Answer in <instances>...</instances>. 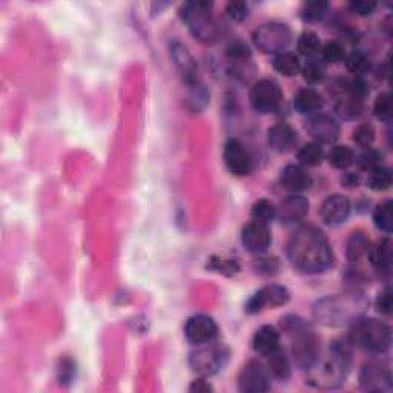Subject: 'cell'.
<instances>
[{
	"mask_svg": "<svg viewBox=\"0 0 393 393\" xmlns=\"http://www.w3.org/2000/svg\"><path fill=\"white\" fill-rule=\"evenodd\" d=\"M288 255L292 265L306 274L324 272L333 263L331 243L315 226H301L292 234Z\"/></svg>",
	"mask_w": 393,
	"mask_h": 393,
	"instance_id": "1",
	"label": "cell"
},
{
	"mask_svg": "<svg viewBox=\"0 0 393 393\" xmlns=\"http://www.w3.org/2000/svg\"><path fill=\"white\" fill-rule=\"evenodd\" d=\"M368 307V301L358 289L319 300L314 306V317L327 327H342L354 324Z\"/></svg>",
	"mask_w": 393,
	"mask_h": 393,
	"instance_id": "2",
	"label": "cell"
},
{
	"mask_svg": "<svg viewBox=\"0 0 393 393\" xmlns=\"http://www.w3.org/2000/svg\"><path fill=\"white\" fill-rule=\"evenodd\" d=\"M350 341L333 342L329 358L319 361L317 359L312 367L307 368L306 382L312 387L332 390L341 387L346 382L350 367Z\"/></svg>",
	"mask_w": 393,
	"mask_h": 393,
	"instance_id": "3",
	"label": "cell"
},
{
	"mask_svg": "<svg viewBox=\"0 0 393 393\" xmlns=\"http://www.w3.org/2000/svg\"><path fill=\"white\" fill-rule=\"evenodd\" d=\"M283 331L292 335V358L300 368L307 371L312 367L319 355L318 340L307 324L298 317H286L283 319Z\"/></svg>",
	"mask_w": 393,
	"mask_h": 393,
	"instance_id": "4",
	"label": "cell"
},
{
	"mask_svg": "<svg viewBox=\"0 0 393 393\" xmlns=\"http://www.w3.org/2000/svg\"><path fill=\"white\" fill-rule=\"evenodd\" d=\"M347 340L357 347L373 352V354H384L392 344V329L381 319L361 317L352 324Z\"/></svg>",
	"mask_w": 393,
	"mask_h": 393,
	"instance_id": "5",
	"label": "cell"
},
{
	"mask_svg": "<svg viewBox=\"0 0 393 393\" xmlns=\"http://www.w3.org/2000/svg\"><path fill=\"white\" fill-rule=\"evenodd\" d=\"M182 19L191 34L204 45L215 44L220 37L218 23L212 15V4L196 0L182 6Z\"/></svg>",
	"mask_w": 393,
	"mask_h": 393,
	"instance_id": "6",
	"label": "cell"
},
{
	"mask_svg": "<svg viewBox=\"0 0 393 393\" xmlns=\"http://www.w3.org/2000/svg\"><path fill=\"white\" fill-rule=\"evenodd\" d=\"M229 358V350L215 344L214 341L200 344L189 355V366L192 371L201 376H212L218 373L225 367Z\"/></svg>",
	"mask_w": 393,
	"mask_h": 393,
	"instance_id": "7",
	"label": "cell"
},
{
	"mask_svg": "<svg viewBox=\"0 0 393 393\" xmlns=\"http://www.w3.org/2000/svg\"><path fill=\"white\" fill-rule=\"evenodd\" d=\"M253 44L266 54H281L292 42V31L286 23L269 22L253 31Z\"/></svg>",
	"mask_w": 393,
	"mask_h": 393,
	"instance_id": "8",
	"label": "cell"
},
{
	"mask_svg": "<svg viewBox=\"0 0 393 393\" xmlns=\"http://www.w3.org/2000/svg\"><path fill=\"white\" fill-rule=\"evenodd\" d=\"M249 100L253 106V109L258 112H274L283 102V93L281 88L278 86L277 81L270 79L258 80L255 85L252 86L249 93Z\"/></svg>",
	"mask_w": 393,
	"mask_h": 393,
	"instance_id": "9",
	"label": "cell"
},
{
	"mask_svg": "<svg viewBox=\"0 0 393 393\" xmlns=\"http://www.w3.org/2000/svg\"><path fill=\"white\" fill-rule=\"evenodd\" d=\"M291 293L289 291L280 284H269L255 292L246 302V312L248 314H258L266 309H277L284 306L289 301Z\"/></svg>",
	"mask_w": 393,
	"mask_h": 393,
	"instance_id": "10",
	"label": "cell"
},
{
	"mask_svg": "<svg viewBox=\"0 0 393 393\" xmlns=\"http://www.w3.org/2000/svg\"><path fill=\"white\" fill-rule=\"evenodd\" d=\"M359 384L366 392H390L392 390V372L386 363L368 361L363 366L359 373Z\"/></svg>",
	"mask_w": 393,
	"mask_h": 393,
	"instance_id": "11",
	"label": "cell"
},
{
	"mask_svg": "<svg viewBox=\"0 0 393 393\" xmlns=\"http://www.w3.org/2000/svg\"><path fill=\"white\" fill-rule=\"evenodd\" d=\"M270 373L263 363L252 359L240 371L239 389L243 393H263L270 389Z\"/></svg>",
	"mask_w": 393,
	"mask_h": 393,
	"instance_id": "12",
	"label": "cell"
},
{
	"mask_svg": "<svg viewBox=\"0 0 393 393\" xmlns=\"http://www.w3.org/2000/svg\"><path fill=\"white\" fill-rule=\"evenodd\" d=\"M223 157L226 168L232 172L234 175L244 177L249 175L253 168V161L249 151L246 149L244 145L237 140V138H229L225 145Z\"/></svg>",
	"mask_w": 393,
	"mask_h": 393,
	"instance_id": "13",
	"label": "cell"
},
{
	"mask_svg": "<svg viewBox=\"0 0 393 393\" xmlns=\"http://www.w3.org/2000/svg\"><path fill=\"white\" fill-rule=\"evenodd\" d=\"M185 335L187 341L200 346V344H206L217 338L218 326L211 317L199 314L187 319L185 324Z\"/></svg>",
	"mask_w": 393,
	"mask_h": 393,
	"instance_id": "14",
	"label": "cell"
},
{
	"mask_svg": "<svg viewBox=\"0 0 393 393\" xmlns=\"http://www.w3.org/2000/svg\"><path fill=\"white\" fill-rule=\"evenodd\" d=\"M241 241L244 249L260 255V253L267 251L270 241H272V235H270L267 225L252 220L243 227Z\"/></svg>",
	"mask_w": 393,
	"mask_h": 393,
	"instance_id": "15",
	"label": "cell"
},
{
	"mask_svg": "<svg viewBox=\"0 0 393 393\" xmlns=\"http://www.w3.org/2000/svg\"><path fill=\"white\" fill-rule=\"evenodd\" d=\"M306 131L319 143H333L340 137V125L329 114H315L306 121Z\"/></svg>",
	"mask_w": 393,
	"mask_h": 393,
	"instance_id": "16",
	"label": "cell"
},
{
	"mask_svg": "<svg viewBox=\"0 0 393 393\" xmlns=\"http://www.w3.org/2000/svg\"><path fill=\"white\" fill-rule=\"evenodd\" d=\"M309 214V201L306 196L300 194H292L280 203L277 209V217L283 225L300 223Z\"/></svg>",
	"mask_w": 393,
	"mask_h": 393,
	"instance_id": "17",
	"label": "cell"
},
{
	"mask_svg": "<svg viewBox=\"0 0 393 393\" xmlns=\"http://www.w3.org/2000/svg\"><path fill=\"white\" fill-rule=\"evenodd\" d=\"M350 201L347 196L341 194L329 195L321 204V218L324 223L331 226H338L344 223L350 215Z\"/></svg>",
	"mask_w": 393,
	"mask_h": 393,
	"instance_id": "18",
	"label": "cell"
},
{
	"mask_svg": "<svg viewBox=\"0 0 393 393\" xmlns=\"http://www.w3.org/2000/svg\"><path fill=\"white\" fill-rule=\"evenodd\" d=\"M280 183L286 191L298 194L306 191L312 185V175L301 165H289L281 171Z\"/></svg>",
	"mask_w": 393,
	"mask_h": 393,
	"instance_id": "19",
	"label": "cell"
},
{
	"mask_svg": "<svg viewBox=\"0 0 393 393\" xmlns=\"http://www.w3.org/2000/svg\"><path fill=\"white\" fill-rule=\"evenodd\" d=\"M171 55H172V60L175 63V67L183 74L186 85L194 84V81L199 80V77H196V65L189 51L186 49V46H183L178 42H174L171 45Z\"/></svg>",
	"mask_w": 393,
	"mask_h": 393,
	"instance_id": "20",
	"label": "cell"
},
{
	"mask_svg": "<svg viewBox=\"0 0 393 393\" xmlns=\"http://www.w3.org/2000/svg\"><path fill=\"white\" fill-rule=\"evenodd\" d=\"M252 347L260 355H269L274 350L280 349V332L274 326H263L253 335Z\"/></svg>",
	"mask_w": 393,
	"mask_h": 393,
	"instance_id": "21",
	"label": "cell"
},
{
	"mask_svg": "<svg viewBox=\"0 0 393 393\" xmlns=\"http://www.w3.org/2000/svg\"><path fill=\"white\" fill-rule=\"evenodd\" d=\"M297 140V134L288 123H277L267 131V145L277 152H286Z\"/></svg>",
	"mask_w": 393,
	"mask_h": 393,
	"instance_id": "22",
	"label": "cell"
},
{
	"mask_svg": "<svg viewBox=\"0 0 393 393\" xmlns=\"http://www.w3.org/2000/svg\"><path fill=\"white\" fill-rule=\"evenodd\" d=\"M323 97L314 88H302L293 98V106L300 114H315L323 108Z\"/></svg>",
	"mask_w": 393,
	"mask_h": 393,
	"instance_id": "23",
	"label": "cell"
},
{
	"mask_svg": "<svg viewBox=\"0 0 393 393\" xmlns=\"http://www.w3.org/2000/svg\"><path fill=\"white\" fill-rule=\"evenodd\" d=\"M335 111L344 120H355L364 112V98L342 91L335 105Z\"/></svg>",
	"mask_w": 393,
	"mask_h": 393,
	"instance_id": "24",
	"label": "cell"
},
{
	"mask_svg": "<svg viewBox=\"0 0 393 393\" xmlns=\"http://www.w3.org/2000/svg\"><path fill=\"white\" fill-rule=\"evenodd\" d=\"M266 358H267L266 368L270 373V376H274V378L280 380V381H286L289 378L292 367H291L289 357L286 355V352L281 347L274 350L272 354L266 355Z\"/></svg>",
	"mask_w": 393,
	"mask_h": 393,
	"instance_id": "25",
	"label": "cell"
},
{
	"mask_svg": "<svg viewBox=\"0 0 393 393\" xmlns=\"http://www.w3.org/2000/svg\"><path fill=\"white\" fill-rule=\"evenodd\" d=\"M368 261L376 270H389L392 265V241L382 239L367 251Z\"/></svg>",
	"mask_w": 393,
	"mask_h": 393,
	"instance_id": "26",
	"label": "cell"
},
{
	"mask_svg": "<svg viewBox=\"0 0 393 393\" xmlns=\"http://www.w3.org/2000/svg\"><path fill=\"white\" fill-rule=\"evenodd\" d=\"M208 103H209V93L208 89L204 88V85L200 84V80L187 85V97H186L187 109H191L192 112H200L206 108Z\"/></svg>",
	"mask_w": 393,
	"mask_h": 393,
	"instance_id": "27",
	"label": "cell"
},
{
	"mask_svg": "<svg viewBox=\"0 0 393 393\" xmlns=\"http://www.w3.org/2000/svg\"><path fill=\"white\" fill-rule=\"evenodd\" d=\"M368 248H371V241H368L367 235L361 231H355V232H352L347 239L346 255H347L349 261L355 263V261H358L359 258L366 255Z\"/></svg>",
	"mask_w": 393,
	"mask_h": 393,
	"instance_id": "28",
	"label": "cell"
},
{
	"mask_svg": "<svg viewBox=\"0 0 393 393\" xmlns=\"http://www.w3.org/2000/svg\"><path fill=\"white\" fill-rule=\"evenodd\" d=\"M274 68L284 77H293L301 72V62L295 53L284 51L274 59Z\"/></svg>",
	"mask_w": 393,
	"mask_h": 393,
	"instance_id": "29",
	"label": "cell"
},
{
	"mask_svg": "<svg viewBox=\"0 0 393 393\" xmlns=\"http://www.w3.org/2000/svg\"><path fill=\"white\" fill-rule=\"evenodd\" d=\"M297 159L300 161L301 166L306 168H315L318 165H321L324 160V151L323 147L319 146V143H306L300 147V151L297 154Z\"/></svg>",
	"mask_w": 393,
	"mask_h": 393,
	"instance_id": "30",
	"label": "cell"
},
{
	"mask_svg": "<svg viewBox=\"0 0 393 393\" xmlns=\"http://www.w3.org/2000/svg\"><path fill=\"white\" fill-rule=\"evenodd\" d=\"M366 185L375 192L387 191L392 186V172L386 166H376L375 169L368 171V177L366 180Z\"/></svg>",
	"mask_w": 393,
	"mask_h": 393,
	"instance_id": "31",
	"label": "cell"
},
{
	"mask_svg": "<svg viewBox=\"0 0 393 393\" xmlns=\"http://www.w3.org/2000/svg\"><path fill=\"white\" fill-rule=\"evenodd\" d=\"M392 201L386 200L380 203L373 211V223L384 234H390L393 229V212Z\"/></svg>",
	"mask_w": 393,
	"mask_h": 393,
	"instance_id": "32",
	"label": "cell"
},
{
	"mask_svg": "<svg viewBox=\"0 0 393 393\" xmlns=\"http://www.w3.org/2000/svg\"><path fill=\"white\" fill-rule=\"evenodd\" d=\"M305 80L310 85L321 84L326 77V63L318 57H310L305 67H301Z\"/></svg>",
	"mask_w": 393,
	"mask_h": 393,
	"instance_id": "33",
	"label": "cell"
},
{
	"mask_svg": "<svg viewBox=\"0 0 393 393\" xmlns=\"http://www.w3.org/2000/svg\"><path fill=\"white\" fill-rule=\"evenodd\" d=\"M329 163L337 169H347L355 163V152L349 146H333L329 152Z\"/></svg>",
	"mask_w": 393,
	"mask_h": 393,
	"instance_id": "34",
	"label": "cell"
},
{
	"mask_svg": "<svg viewBox=\"0 0 393 393\" xmlns=\"http://www.w3.org/2000/svg\"><path fill=\"white\" fill-rule=\"evenodd\" d=\"M297 48L300 54L306 57H314L317 53H319V49H321V42H319V37L317 32L305 31L301 32L298 37Z\"/></svg>",
	"mask_w": 393,
	"mask_h": 393,
	"instance_id": "35",
	"label": "cell"
},
{
	"mask_svg": "<svg viewBox=\"0 0 393 393\" xmlns=\"http://www.w3.org/2000/svg\"><path fill=\"white\" fill-rule=\"evenodd\" d=\"M208 269L212 270V272H217L225 277H234L240 272V265L231 258L211 257L208 261Z\"/></svg>",
	"mask_w": 393,
	"mask_h": 393,
	"instance_id": "36",
	"label": "cell"
},
{
	"mask_svg": "<svg viewBox=\"0 0 393 393\" xmlns=\"http://www.w3.org/2000/svg\"><path fill=\"white\" fill-rule=\"evenodd\" d=\"M344 62H346V68L352 74H355L357 77L363 76L371 69V59L361 51H352L349 55H346Z\"/></svg>",
	"mask_w": 393,
	"mask_h": 393,
	"instance_id": "37",
	"label": "cell"
},
{
	"mask_svg": "<svg viewBox=\"0 0 393 393\" xmlns=\"http://www.w3.org/2000/svg\"><path fill=\"white\" fill-rule=\"evenodd\" d=\"M277 217V208L274 206L272 201H269L266 199L258 200L252 206V218L260 223H270Z\"/></svg>",
	"mask_w": 393,
	"mask_h": 393,
	"instance_id": "38",
	"label": "cell"
},
{
	"mask_svg": "<svg viewBox=\"0 0 393 393\" xmlns=\"http://www.w3.org/2000/svg\"><path fill=\"white\" fill-rule=\"evenodd\" d=\"M319 51H321V60L324 63H340L346 59V49L337 40L327 42Z\"/></svg>",
	"mask_w": 393,
	"mask_h": 393,
	"instance_id": "39",
	"label": "cell"
},
{
	"mask_svg": "<svg viewBox=\"0 0 393 393\" xmlns=\"http://www.w3.org/2000/svg\"><path fill=\"white\" fill-rule=\"evenodd\" d=\"M327 8H329V4L323 2V0H312V2H306L302 5V19L309 20V22H315L324 18V14L327 13Z\"/></svg>",
	"mask_w": 393,
	"mask_h": 393,
	"instance_id": "40",
	"label": "cell"
},
{
	"mask_svg": "<svg viewBox=\"0 0 393 393\" xmlns=\"http://www.w3.org/2000/svg\"><path fill=\"white\" fill-rule=\"evenodd\" d=\"M373 114L376 119L382 121H390L393 114V105H392V95L389 93H382L373 103Z\"/></svg>",
	"mask_w": 393,
	"mask_h": 393,
	"instance_id": "41",
	"label": "cell"
},
{
	"mask_svg": "<svg viewBox=\"0 0 393 393\" xmlns=\"http://www.w3.org/2000/svg\"><path fill=\"white\" fill-rule=\"evenodd\" d=\"M251 49L241 40H234L226 48V57L232 62H246L251 59Z\"/></svg>",
	"mask_w": 393,
	"mask_h": 393,
	"instance_id": "42",
	"label": "cell"
},
{
	"mask_svg": "<svg viewBox=\"0 0 393 393\" xmlns=\"http://www.w3.org/2000/svg\"><path fill=\"white\" fill-rule=\"evenodd\" d=\"M354 142L364 147H371L375 142V128L371 125V123H363V125L357 126V129L354 131Z\"/></svg>",
	"mask_w": 393,
	"mask_h": 393,
	"instance_id": "43",
	"label": "cell"
},
{
	"mask_svg": "<svg viewBox=\"0 0 393 393\" xmlns=\"http://www.w3.org/2000/svg\"><path fill=\"white\" fill-rule=\"evenodd\" d=\"M355 160L358 163V166L361 168L363 171H372L376 166L381 165L382 155L376 149H372V147H367L364 152H361V154L358 155V157H355Z\"/></svg>",
	"mask_w": 393,
	"mask_h": 393,
	"instance_id": "44",
	"label": "cell"
},
{
	"mask_svg": "<svg viewBox=\"0 0 393 393\" xmlns=\"http://www.w3.org/2000/svg\"><path fill=\"white\" fill-rule=\"evenodd\" d=\"M57 375H59V381L63 386H68L76 378V363L71 358L65 357L60 359L59 368H57Z\"/></svg>",
	"mask_w": 393,
	"mask_h": 393,
	"instance_id": "45",
	"label": "cell"
},
{
	"mask_svg": "<svg viewBox=\"0 0 393 393\" xmlns=\"http://www.w3.org/2000/svg\"><path fill=\"white\" fill-rule=\"evenodd\" d=\"M253 267L258 274L263 275H275L280 269V263L275 257H258L255 261H253Z\"/></svg>",
	"mask_w": 393,
	"mask_h": 393,
	"instance_id": "46",
	"label": "cell"
},
{
	"mask_svg": "<svg viewBox=\"0 0 393 393\" xmlns=\"http://www.w3.org/2000/svg\"><path fill=\"white\" fill-rule=\"evenodd\" d=\"M226 13L232 20H244L249 15V5L246 2H229L226 6Z\"/></svg>",
	"mask_w": 393,
	"mask_h": 393,
	"instance_id": "47",
	"label": "cell"
},
{
	"mask_svg": "<svg viewBox=\"0 0 393 393\" xmlns=\"http://www.w3.org/2000/svg\"><path fill=\"white\" fill-rule=\"evenodd\" d=\"M376 2L372 0H354V2L349 4V8L352 13H355L358 15H371L376 10Z\"/></svg>",
	"mask_w": 393,
	"mask_h": 393,
	"instance_id": "48",
	"label": "cell"
},
{
	"mask_svg": "<svg viewBox=\"0 0 393 393\" xmlns=\"http://www.w3.org/2000/svg\"><path fill=\"white\" fill-rule=\"evenodd\" d=\"M376 309H378V312H381L382 315L392 314V291L389 288L380 293L378 300H376Z\"/></svg>",
	"mask_w": 393,
	"mask_h": 393,
	"instance_id": "49",
	"label": "cell"
},
{
	"mask_svg": "<svg viewBox=\"0 0 393 393\" xmlns=\"http://www.w3.org/2000/svg\"><path fill=\"white\" fill-rule=\"evenodd\" d=\"M359 182H361V178L355 172H344V175L341 177V183L346 187H355L359 185Z\"/></svg>",
	"mask_w": 393,
	"mask_h": 393,
	"instance_id": "50",
	"label": "cell"
},
{
	"mask_svg": "<svg viewBox=\"0 0 393 393\" xmlns=\"http://www.w3.org/2000/svg\"><path fill=\"white\" fill-rule=\"evenodd\" d=\"M189 390L191 392H196V393H208V392H212L214 389H212V386L206 380H195L191 384Z\"/></svg>",
	"mask_w": 393,
	"mask_h": 393,
	"instance_id": "51",
	"label": "cell"
}]
</instances>
